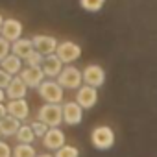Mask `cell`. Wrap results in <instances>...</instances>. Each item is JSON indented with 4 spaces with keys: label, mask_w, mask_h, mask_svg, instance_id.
I'll return each mask as SVG.
<instances>
[{
    "label": "cell",
    "mask_w": 157,
    "mask_h": 157,
    "mask_svg": "<svg viewBox=\"0 0 157 157\" xmlns=\"http://www.w3.org/2000/svg\"><path fill=\"white\" fill-rule=\"evenodd\" d=\"M37 91H39V96L46 104H57L59 105L63 102V87L54 80H44Z\"/></svg>",
    "instance_id": "1"
},
{
    "label": "cell",
    "mask_w": 157,
    "mask_h": 157,
    "mask_svg": "<svg viewBox=\"0 0 157 157\" xmlns=\"http://www.w3.org/2000/svg\"><path fill=\"white\" fill-rule=\"evenodd\" d=\"M39 120L44 122L48 128H57L63 122V105L57 104H44L39 109Z\"/></svg>",
    "instance_id": "2"
},
{
    "label": "cell",
    "mask_w": 157,
    "mask_h": 157,
    "mask_svg": "<svg viewBox=\"0 0 157 157\" xmlns=\"http://www.w3.org/2000/svg\"><path fill=\"white\" fill-rule=\"evenodd\" d=\"M91 142L96 150H109L115 144V133L107 126H98L91 133Z\"/></svg>",
    "instance_id": "3"
},
{
    "label": "cell",
    "mask_w": 157,
    "mask_h": 157,
    "mask_svg": "<svg viewBox=\"0 0 157 157\" xmlns=\"http://www.w3.org/2000/svg\"><path fill=\"white\" fill-rule=\"evenodd\" d=\"M56 82L63 89H80V85L83 82V76H82V72L78 70L76 67H65L63 72L57 76Z\"/></svg>",
    "instance_id": "4"
},
{
    "label": "cell",
    "mask_w": 157,
    "mask_h": 157,
    "mask_svg": "<svg viewBox=\"0 0 157 157\" xmlns=\"http://www.w3.org/2000/svg\"><path fill=\"white\" fill-rule=\"evenodd\" d=\"M56 56L61 59L63 65L65 63L68 65V63H74L78 57L82 56V48H80V44H76L72 41H63V43H59V46L56 50Z\"/></svg>",
    "instance_id": "5"
},
{
    "label": "cell",
    "mask_w": 157,
    "mask_h": 157,
    "mask_svg": "<svg viewBox=\"0 0 157 157\" xmlns=\"http://www.w3.org/2000/svg\"><path fill=\"white\" fill-rule=\"evenodd\" d=\"M82 76H83V83L89 85V87H94V89L104 85V82H105V72L98 65H87L83 68Z\"/></svg>",
    "instance_id": "6"
},
{
    "label": "cell",
    "mask_w": 157,
    "mask_h": 157,
    "mask_svg": "<svg viewBox=\"0 0 157 157\" xmlns=\"http://www.w3.org/2000/svg\"><path fill=\"white\" fill-rule=\"evenodd\" d=\"M32 41H33L35 52L41 54L43 57H46V56H54L56 50H57V46H59L57 39L52 37V35H37V37H33Z\"/></svg>",
    "instance_id": "7"
},
{
    "label": "cell",
    "mask_w": 157,
    "mask_h": 157,
    "mask_svg": "<svg viewBox=\"0 0 157 157\" xmlns=\"http://www.w3.org/2000/svg\"><path fill=\"white\" fill-rule=\"evenodd\" d=\"M21 80L26 83V87L39 89L41 83L44 82V74H43L41 67H26V68L21 72Z\"/></svg>",
    "instance_id": "8"
},
{
    "label": "cell",
    "mask_w": 157,
    "mask_h": 157,
    "mask_svg": "<svg viewBox=\"0 0 157 157\" xmlns=\"http://www.w3.org/2000/svg\"><path fill=\"white\" fill-rule=\"evenodd\" d=\"M98 100V93L94 87H89V85H83L78 89V94H76V104L80 105L82 109H91Z\"/></svg>",
    "instance_id": "9"
},
{
    "label": "cell",
    "mask_w": 157,
    "mask_h": 157,
    "mask_svg": "<svg viewBox=\"0 0 157 157\" xmlns=\"http://www.w3.org/2000/svg\"><path fill=\"white\" fill-rule=\"evenodd\" d=\"M63 63H61V59L54 54V56H46L44 59H43V65H41V70H43V74L46 76V78H50V80H57V76L63 72Z\"/></svg>",
    "instance_id": "10"
},
{
    "label": "cell",
    "mask_w": 157,
    "mask_h": 157,
    "mask_svg": "<svg viewBox=\"0 0 157 157\" xmlns=\"http://www.w3.org/2000/svg\"><path fill=\"white\" fill-rule=\"evenodd\" d=\"M83 118V111L76 102H67L63 104V122L68 126H78Z\"/></svg>",
    "instance_id": "11"
},
{
    "label": "cell",
    "mask_w": 157,
    "mask_h": 157,
    "mask_svg": "<svg viewBox=\"0 0 157 157\" xmlns=\"http://www.w3.org/2000/svg\"><path fill=\"white\" fill-rule=\"evenodd\" d=\"M43 144H44L46 150L57 151V150H61L65 146V133L59 128H50L48 133L43 137Z\"/></svg>",
    "instance_id": "12"
},
{
    "label": "cell",
    "mask_w": 157,
    "mask_h": 157,
    "mask_svg": "<svg viewBox=\"0 0 157 157\" xmlns=\"http://www.w3.org/2000/svg\"><path fill=\"white\" fill-rule=\"evenodd\" d=\"M0 35H2L6 41H10V43H15L22 35V24L17 19H6L4 26H2V33H0Z\"/></svg>",
    "instance_id": "13"
},
{
    "label": "cell",
    "mask_w": 157,
    "mask_h": 157,
    "mask_svg": "<svg viewBox=\"0 0 157 157\" xmlns=\"http://www.w3.org/2000/svg\"><path fill=\"white\" fill-rule=\"evenodd\" d=\"M8 107V115L17 118V120H26L28 115H30V105L26 100H10V104L6 105Z\"/></svg>",
    "instance_id": "14"
},
{
    "label": "cell",
    "mask_w": 157,
    "mask_h": 157,
    "mask_svg": "<svg viewBox=\"0 0 157 157\" xmlns=\"http://www.w3.org/2000/svg\"><path fill=\"white\" fill-rule=\"evenodd\" d=\"M33 52H35V46H33L32 39H19L11 44V54L21 59H28Z\"/></svg>",
    "instance_id": "15"
},
{
    "label": "cell",
    "mask_w": 157,
    "mask_h": 157,
    "mask_svg": "<svg viewBox=\"0 0 157 157\" xmlns=\"http://www.w3.org/2000/svg\"><path fill=\"white\" fill-rule=\"evenodd\" d=\"M26 91H28V87H26V83L21 80V76H15L13 80H11V83H10V87L6 89V96H8L10 100H24Z\"/></svg>",
    "instance_id": "16"
},
{
    "label": "cell",
    "mask_w": 157,
    "mask_h": 157,
    "mask_svg": "<svg viewBox=\"0 0 157 157\" xmlns=\"http://www.w3.org/2000/svg\"><path fill=\"white\" fill-rule=\"evenodd\" d=\"M21 120L13 118V117H4L2 120H0V133H2V137H11V135H17V131L21 129Z\"/></svg>",
    "instance_id": "17"
},
{
    "label": "cell",
    "mask_w": 157,
    "mask_h": 157,
    "mask_svg": "<svg viewBox=\"0 0 157 157\" xmlns=\"http://www.w3.org/2000/svg\"><path fill=\"white\" fill-rule=\"evenodd\" d=\"M0 68L6 70L8 74H11V76L15 78V74L22 72V59L17 57V56H13V54H10L2 63H0Z\"/></svg>",
    "instance_id": "18"
},
{
    "label": "cell",
    "mask_w": 157,
    "mask_h": 157,
    "mask_svg": "<svg viewBox=\"0 0 157 157\" xmlns=\"http://www.w3.org/2000/svg\"><path fill=\"white\" fill-rule=\"evenodd\" d=\"M15 137H17L19 144H32L33 139H35V133H33L32 126H21V129L17 131Z\"/></svg>",
    "instance_id": "19"
},
{
    "label": "cell",
    "mask_w": 157,
    "mask_h": 157,
    "mask_svg": "<svg viewBox=\"0 0 157 157\" xmlns=\"http://www.w3.org/2000/svg\"><path fill=\"white\" fill-rule=\"evenodd\" d=\"M13 157H37V151L32 144H17L13 148Z\"/></svg>",
    "instance_id": "20"
},
{
    "label": "cell",
    "mask_w": 157,
    "mask_h": 157,
    "mask_svg": "<svg viewBox=\"0 0 157 157\" xmlns=\"http://www.w3.org/2000/svg\"><path fill=\"white\" fill-rule=\"evenodd\" d=\"M54 157H80V150L76 146H70V144H65L61 150L56 151Z\"/></svg>",
    "instance_id": "21"
},
{
    "label": "cell",
    "mask_w": 157,
    "mask_h": 157,
    "mask_svg": "<svg viewBox=\"0 0 157 157\" xmlns=\"http://www.w3.org/2000/svg\"><path fill=\"white\" fill-rule=\"evenodd\" d=\"M80 4L87 11H100L102 6L105 4V0H80Z\"/></svg>",
    "instance_id": "22"
},
{
    "label": "cell",
    "mask_w": 157,
    "mask_h": 157,
    "mask_svg": "<svg viewBox=\"0 0 157 157\" xmlns=\"http://www.w3.org/2000/svg\"><path fill=\"white\" fill-rule=\"evenodd\" d=\"M30 126H32V129H33L35 137H41V139H43V137H44V135L48 133V129H50V128H48V126H46L44 122H41L39 118H37V120H33V122H32Z\"/></svg>",
    "instance_id": "23"
},
{
    "label": "cell",
    "mask_w": 157,
    "mask_h": 157,
    "mask_svg": "<svg viewBox=\"0 0 157 157\" xmlns=\"http://www.w3.org/2000/svg\"><path fill=\"white\" fill-rule=\"evenodd\" d=\"M10 54H11V43L6 41L2 35H0V63H2Z\"/></svg>",
    "instance_id": "24"
},
{
    "label": "cell",
    "mask_w": 157,
    "mask_h": 157,
    "mask_svg": "<svg viewBox=\"0 0 157 157\" xmlns=\"http://www.w3.org/2000/svg\"><path fill=\"white\" fill-rule=\"evenodd\" d=\"M11 80H13V76H11V74H8L6 70L0 68V89H4V91H6V89L10 87Z\"/></svg>",
    "instance_id": "25"
},
{
    "label": "cell",
    "mask_w": 157,
    "mask_h": 157,
    "mask_svg": "<svg viewBox=\"0 0 157 157\" xmlns=\"http://www.w3.org/2000/svg\"><path fill=\"white\" fill-rule=\"evenodd\" d=\"M43 59H44V57H43L41 54L33 52V54H32L28 59H24V61H26V65H28V67H41V65H43Z\"/></svg>",
    "instance_id": "26"
},
{
    "label": "cell",
    "mask_w": 157,
    "mask_h": 157,
    "mask_svg": "<svg viewBox=\"0 0 157 157\" xmlns=\"http://www.w3.org/2000/svg\"><path fill=\"white\" fill-rule=\"evenodd\" d=\"M0 157H13V150L10 148V144L2 140H0Z\"/></svg>",
    "instance_id": "27"
},
{
    "label": "cell",
    "mask_w": 157,
    "mask_h": 157,
    "mask_svg": "<svg viewBox=\"0 0 157 157\" xmlns=\"http://www.w3.org/2000/svg\"><path fill=\"white\" fill-rule=\"evenodd\" d=\"M4 117H8V107L4 104H0V120H2Z\"/></svg>",
    "instance_id": "28"
},
{
    "label": "cell",
    "mask_w": 157,
    "mask_h": 157,
    "mask_svg": "<svg viewBox=\"0 0 157 157\" xmlns=\"http://www.w3.org/2000/svg\"><path fill=\"white\" fill-rule=\"evenodd\" d=\"M4 100H6V91L0 89V104H4Z\"/></svg>",
    "instance_id": "29"
},
{
    "label": "cell",
    "mask_w": 157,
    "mask_h": 157,
    "mask_svg": "<svg viewBox=\"0 0 157 157\" xmlns=\"http://www.w3.org/2000/svg\"><path fill=\"white\" fill-rule=\"evenodd\" d=\"M4 21H6V19H2V15H0V33H2V26H4Z\"/></svg>",
    "instance_id": "30"
},
{
    "label": "cell",
    "mask_w": 157,
    "mask_h": 157,
    "mask_svg": "<svg viewBox=\"0 0 157 157\" xmlns=\"http://www.w3.org/2000/svg\"><path fill=\"white\" fill-rule=\"evenodd\" d=\"M37 157H54V155H50V153H41V155H37Z\"/></svg>",
    "instance_id": "31"
},
{
    "label": "cell",
    "mask_w": 157,
    "mask_h": 157,
    "mask_svg": "<svg viewBox=\"0 0 157 157\" xmlns=\"http://www.w3.org/2000/svg\"><path fill=\"white\" fill-rule=\"evenodd\" d=\"M0 137H2V133H0Z\"/></svg>",
    "instance_id": "32"
}]
</instances>
